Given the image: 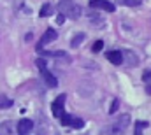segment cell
Listing matches in <instances>:
<instances>
[{"instance_id": "1", "label": "cell", "mask_w": 151, "mask_h": 135, "mask_svg": "<svg viewBox=\"0 0 151 135\" xmlns=\"http://www.w3.org/2000/svg\"><path fill=\"white\" fill-rule=\"evenodd\" d=\"M58 11H60L62 16L70 18V19H79L81 14H83L81 7L76 4L74 0H60L58 2Z\"/></svg>"}, {"instance_id": "2", "label": "cell", "mask_w": 151, "mask_h": 135, "mask_svg": "<svg viewBox=\"0 0 151 135\" xmlns=\"http://www.w3.org/2000/svg\"><path fill=\"white\" fill-rule=\"evenodd\" d=\"M65 95L62 93V95H58L56 98H55V102H53V105H51V111H53V116L55 118H62L63 114H65V109H63V103H65Z\"/></svg>"}, {"instance_id": "3", "label": "cell", "mask_w": 151, "mask_h": 135, "mask_svg": "<svg viewBox=\"0 0 151 135\" xmlns=\"http://www.w3.org/2000/svg\"><path fill=\"white\" fill-rule=\"evenodd\" d=\"M60 123L63 126H72V128H83L84 126V121L81 118H76V116H70V114H63L60 118Z\"/></svg>"}, {"instance_id": "4", "label": "cell", "mask_w": 151, "mask_h": 135, "mask_svg": "<svg viewBox=\"0 0 151 135\" xmlns=\"http://www.w3.org/2000/svg\"><path fill=\"white\" fill-rule=\"evenodd\" d=\"M90 7L99 9V11H106V12H114L116 11V7L109 0H90Z\"/></svg>"}, {"instance_id": "5", "label": "cell", "mask_w": 151, "mask_h": 135, "mask_svg": "<svg viewBox=\"0 0 151 135\" xmlns=\"http://www.w3.org/2000/svg\"><path fill=\"white\" fill-rule=\"evenodd\" d=\"M56 32L53 30V28H47L46 32H44V35H42V39H40V42L37 44V51H42V46L44 44H49V42H53V40H56Z\"/></svg>"}, {"instance_id": "6", "label": "cell", "mask_w": 151, "mask_h": 135, "mask_svg": "<svg viewBox=\"0 0 151 135\" xmlns=\"http://www.w3.org/2000/svg\"><path fill=\"white\" fill-rule=\"evenodd\" d=\"M40 74H42L44 83H46L49 88H56V86H58V79H56V77H55V75L47 70V68H42V70H40Z\"/></svg>"}, {"instance_id": "7", "label": "cell", "mask_w": 151, "mask_h": 135, "mask_svg": "<svg viewBox=\"0 0 151 135\" xmlns=\"http://www.w3.org/2000/svg\"><path fill=\"white\" fill-rule=\"evenodd\" d=\"M30 130H34V121L32 119H21L18 123V134L19 135H27Z\"/></svg>"}, {"instance_id": "8", "label": "cell", "mask_w": 151, "mask_h": 135, "mask_svg": "<svg viewBox=\"0 0 151 135\" xmlns=\"http://www.w3.org/2000/svg\"><path fill=\"white\" fill-rule=\"evenodd\" d=\"M106 56L113 65H121L123 63V53L121 51H109V53H106Z\"/></svg>"}, {"instance_id": "9", "label": "cell", "mask_w": 151, "mask_h": 135, "mask_svg": "<svg viewBox=\"0 0 151 135\" xmlns=\"http://www.w3.org/2000/svg\"><path fill=\"white\" fill-rule=\"evenodd\" d=\"M128 123H130V118H128L127 114H125V116H121V118H119V123H116V125H114V132H118V134H119V132H123V130L128 126Z\"/></svg>"}, {"instance_id": "10", "label": "cell", "mask_w": 151, "mask_h": 135, "mask_svg": "<svg viewBox=\"0 0 151 135\" xmlns=\"http://www.w3.org/2000/svg\"><path fill=\"white\" fill-rule=\"evenodd\" d=\"M53 12H55V9H53L49 4H44V5L40 7V11H39V16H40V18H47V16H51Z\"/></svg>"}, {"instance_id": "11", "label": "cell", "mask_w": 151, "mask_h": 135, "mask_svg": "<svg viewBox=\"0 0 151 135\" xmlns=\"http://www.w3.org/2000/svg\"><path fill=\"white\" fill-rule=\"evenodd\" d=\"M119 5H127V7H137L142 4V0H116Z\"/></svg>"}, {"instance_id": "12", "label": "cell", "mask_w": 151, "mask_h": 135, "mask_svg": "<svg viewBox=\"0 0 151 135\" xmlns=\"http://www.w3.org/2000/svg\"><path fill=\"white\" fill-rule=\"evenodd\" d=\"M11 105H12V100H11V98H7V97H4V95L0 97V109H9Z\"/></svg>"}, {"instance_id": "13", "label": "cell", "mask_w": 151, "mask_h": 135, "mask_svg": "<svg viewBox=\"0 0 151 135\" xmlns=\"http://www.w3.org/2000/svg\"><path fill=\"white\" fill-rule=\"evenodd\" d=\"M83 39H84V34H77V37H76V39H72V42H70V46H72V47H76V46H79Z\"/></svg>"}, {"instance_id": "14", "label": "cell", "mask_w": 151, "mask_h": 135, "mask_svg": "<svg viewBox=\"0 0 151 135\" xmlns=\"http://www.w3.org/2000/svg\"><path fill=\"white\" fill-rule=\"evenodd\" d=\"M142 81L146 83V86H150L151 84V70H146V72L142 74Z\"/></svg>"}, {"instance_id": "15", "label": "cell", "mask_w": 151, "mask_h": 135, "mask_svg": "<svg viewBox=\"0 0 151 135\" xmlns=\"http://www.w3.org/2000/svg\"><path fill=\"white\" fill-rule=\"evenodd\" d=\"M144 126H148V125H146V123H141V121H139V123H135V135H142L141 130H142Z\"/></svg>"}, {"instance_id": "16", "label": "cell", "mask_w": 151, "mask_h": 135, "mask_svg": "<svg viewBox=\"0 0 151 135\" xmlns=\"http://www.w3.org/2000/svg\"><path fill=\"white\" fill-rule=\"evenodd\" d=\"M102 47H104V42H102V40H97V42L93 44V51H95V53H99Z\"/></svg>"}, {"instance_id": "17", "label": "cell", "mask_w": 151, "mask_h": 135, "mask_svg": "<svg viewBox=\"0 0 151 135\" xmlns=\"http://www.w3.org/2000/svg\"><path fill=\"white\" fill-rule=\"evenodd\" d=\"M118 107H119V102H118V98H114V100H113V105H111V109H109V112H111V114H114Z\"/></svg>"}, {"instance_id": "18", "label": "cell", "mask_w": 151, "mask_h": 135, "mask_svg": "<svg viewBox=\"0 0 151 135\" xmlns=\"http://www.w3.org/2000/svg\"><path fill=\"white\" fill-rule=\"evenodd\" d=\"M56 23H58V25H63V23H65V16L58 14V18H56Z\"/></svg>"}, {"instance_id": "19", "label": "cell", "mask_w": 151, "mask_h": 135, "mask_svg": "<svg viewBox=\"0 0 151 135\" xmlns=\"http://www.w3.org/2000/svg\"><path fill=\"white\" fill-rule=\"evenodd\" d=\"M146 91H148V93L151 95V84H150V86H146Z\"/></svg>"}]
</instances>
